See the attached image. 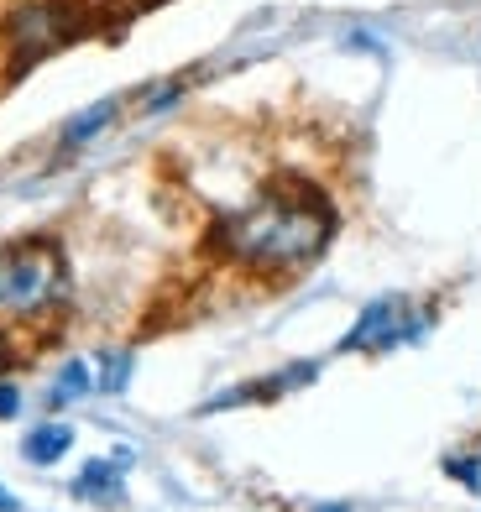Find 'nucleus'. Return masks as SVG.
I'll return each instance as SVG.
<instances>
[{"label":"nucleus","mask_w":481,"mask_h":512,"mask_svg":"<svg viewBox=\"0 0 481 512\" xmlns=\"http://www.w3.org/2000/svg\"><path fill=\"white\" fill-rule=\"evenodd\" d=\"M340 236V204L325 183L304 173H283L262 183L257 194L236 209H220L210 220L204 251L220 267L246 272L257 283H283V277L309 272Z\"/></svg>","instance_id":"1"},{"label":"nucleus","mask_w":481,"mask_h":512,"mask_svg":"<svg viewBox=\"0 0 481 512\" xmlns=\"http://www.w3.org/2000/svg\"><path fill=\"white\" fill-rule=\"evenodd\" d=\"M74 304V262L48 230L0 246V324H48Z\"/></svg>","instance_id":"2"},{"label":"nucleus","mask_w":481,"mask_h":512,"mask_svg":"<svg viewBox=\"0 0 481 512\" xmlns=\"http://www.w3.org/2000/svg\"><path fill=\"white\" fill-rule=\"evenodd\" d=\"M68 37H79V16L68 0H16L6 11V42L16 53V68H27L32 58L63 48Z\"/></svg>","instance_id":"3"},{"label":"nucleus","mask_w":481,"mask_h":512,"mask_svg":"<svg viewBox=\"0 0 481 512\" xmlns=\"http://www.w3.org/2000/svg\"><path fill=\"white\" fill-rule=\"evenodd\" d=\"M424 314H408L403 298H372V304L361 309V319L346 330L340 340V351H393V345H408L424 335Z\"/></svg>","instance_id":"4"},{"label":"nucleus","mask_w":481,"mask_h":512,"mask_svg":"<svg viewBox=\"0 0 481 512\" xmlns=\"http://www.w3.org/2000/svg\"><path fill=\"white\" fill-rule=\"evenodd\" d=\"M126 471H131V450H116L110 460H84V471L74 476V497L116 512L126 502Z\"/></svg>","instance_id":"5"},{"label":"nucleus","mask_w":481,"mask_h":512,"mask_svg":"<svg viewBox=\"0 0 481 512\" xmlns=\"http://www.w3.org/2000/svg\"><path fill=\"white\" fill-rule=\"evenodd\" d=\"M116 115H121V100H95L89 110H79L74 121L63 126V136H58V142H63V152H74V147H89V142H95L100 131H110V126H116Z\"/></svg>","instance_id":"6"},{"label":"nucleus","mask_w":481,"mask_h":512,"mask_svg":"<svg viewBox=\"0 0 481 512\" xmlns=\"http://www.w3.org/2000/svg\"><path fill=\"white\" fill-rule=\"evenodd\" d=\"M89 392H95V361L74 356V361L58 366V377H53V387H48V408H68V403L89 398Z\"/></svg>","instance_id":"7"},{"label":"nucleus","mask_w":481,"mask_h":512,"mask_svg":"<svg viewBox=\"0 0 481 512\" xmlns=\"http://www.w3.org/2000/svg\"><path fill=\"white\" fill-rule=\"evenodd\" d=\"M68 450H74V429L68 424H37L27 439H21V455L32 465H58Z\"/></svg>","instance_id":"8"},{"label":"nucleus","mask_w":481,"mask_h":512,"mask_svg":"<svg viewBox=\"0 0 481 512\" xmlns=\"http://www.w3.org/2000/svg\"><path fill=\"white\" fill-rule=\"evenodd\" d=\"M131 366H136V356L131 351H100L95 356V392H126L131 387Z\"/></svg>","instance_id":"9"},{"label":"nucleus","mask_w":481,"mask_h":512,"mask_svg":"<svg viewBox=\"0 0 481 512\" xmlns=\"http://www.w3.org/2000/svg\"><path fill=\"white\" fill-rule=\"evenodd\" d=\"M445 471H450L455 481H461V486H471V492L481 486V460H471V455H455V460L445 465Z\"/></svg>","instance_id":"10"},{"label":"nucleus","mask_w":481,"mask_h":512,"mask_svg":"<svg viewBox=\"0 0 481 512\" xmlns=\"http://www.w3.org/2000/svg\"><path fill=\"white\" fill-rule=\"evenodd\" d=\"M16 413H21V387L0 382V418H16Z\"/></svg>","instance_id":"11"},{"label":"nucleus","mask_w":481,"mask_h":512,"mask_svg":"<svg viewBox=\"0 0 481 512\" xmlns=\"http://www.w3.org/2000/svg\"><path fill=\"white\" fill-rule=\"evenodd\" d=\"M178 95H183V84H178V79H173V84H163V89H157V95H152V100H147V110H163V105H173V100H178Z\"/></svg>","instance_id":"12"},{"label":"nucleus","mask_w":481,"mask_h":512,"mask_svg":"<svg viewBox=\"0 0 481 512\" xmlns=\"http://www.w3.org/2000/svg\"><path fill=\"white\" fill-rule=\"evenodd\" d=\"M16 366V345H11V335H6V324H0V377Z\"/></svg>","instance_id":"13"},{"label":"nucleus","mask_w":481,"mask_h":512,"mask_svg":"<svg viewBox=\"0 0 481 512\" xmlns=\"http://www.w3.org/2000/svg\"><path fill=\"white\" fill-rule=\"evenodd\" d=\"M0 512H21V497L11 492V486H0Z\"/></svg>","instance_id":"14"},{"label":"nucleus","mask_w":481,"mask_h":512,"mask_svg":"<svg viewBox=\"0 0 481 512\" xmlns=\"http://www.w3.org/2000/svg\"><path fill=\"white\" fill-rule=\"evenodd\" d=\"M319 512H351L346 502H330V507H319Z\"/></svg>","instance_id":"15"}]
</instances>
